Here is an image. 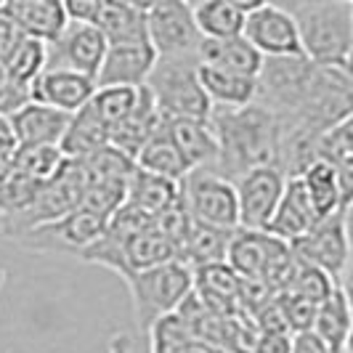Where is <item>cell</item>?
Masks as SVG:
<instances>
[{"label":"cell","mask_w":353,"mask_h":353,"mask_svg":"<svg viewBox=\"0 0 353 353\" xmlns=\"http://www.w3.org/2000/svg\"><path fill=\"white\" fill-rule=\"evenodd\" d=\"M194 295L221 316L242 314V279L229 263H210L194 268Z\"/></svg>","instance_id":"obj_20"},{"label":"cell","mask_w":353,"mask_h":353,"mask_svg":"<svg viewBox=\"0 0 353 353\" xmlns=\"http://www.w3.org/2000/svg\"><path fill=\"white\" fill-rule=\"evenodd\" d=\"M125 258H128V268H130V276H133V274L152 271V268H159V265L176 263L178 248L154 226V229L143 231L139 236L128 239V245H125ZM125 282H128V279H125Z\"/></svg>","instance_id":"obj_31"},{"label":"cell","mask_w":353,"mask_h":353,"mask_svg":"<svg viewBox=\"0 0 353 353\" xmlns=\"http://www.w3.org/2000/svg\"><path fill=\"white\" fill-rule=\"evenodd\" d=\"M231 236H234V231L229 229H215L208 223L192 221V226L178 248V263L189 265L192 271L210 263H226Z\"/></svg>","instance_id":"obj_24"},{"label":"cell","mask_w":353,"mask_h":353,"mask_svg":"<svg viewBox=\"0 0 353 353\" xmlns=\"http://www.w3.org/2000/svg\"><path fill=\"white\" fill-rule=\"evenodd\" d=\"M319 215L308 199V192L303 186L301 178H290L287 189L282 194V202L274 212V218L268 221L265 234H271L274 239H282L287 245H292L295 239H301L303 234L316 226Z\"/></svg>","instance_id":"obj_19"},{"label":"cell","mask_w":353,"mask_h":353,"mask_svg":"<svg viewBox=\"0 0 353 353\" xmlns=\"http://www.w3.org/2000/svg\"><path fill=\"white\" fill-rule=\"evenodd\" d=\"M146 32L157 59L199 56L202 32L196 30L194 8L181 0H162L146 6Z\"/></svg>","instance_id":"obj_8"},{"label":"cell","mask_w":353,"mask_h":353,"mask_svg":"<svg viewBox=\"0 0 353 353\" xmlns=\"http://www.w3.org/2000/svg\"><path fill=\"white\" fill-rule=\"evenodd\" d=\"M19 152V139L11 120L0 114V159H14Z\"/></svg>","instance_id":"obj_45"},{"label":"cell","mask_w":353,"mask_h":353,"mask_svg":"<svg viewBox=\"0 0 353 353\" xmlns=\"http://www.w3.org/2000/svg\"><path fill=\"white\" fill-rule=\"evenodd\" d=\"M21 40H24V35L19 32L17 24L6 14V3H3V8H0V64L8 61V56L17 51Z\"/></svg>","instance_id":"obj_42"},{"label":"cell","mask_w":353,"mask_h":353,"mask_svg":"<svg viewBox=\"0 0 353 353\" xmlns=\"http://www.w3.org/2000/svg\"><path fill=\"white\" fill-rule=\"evenodd\" d=\"M154 64H157V53L152 48V43L109 46L96 85L99 88H143Z\"/></svg>","instance_id":"obj_13"},{"label":"cell","mask_w":353,"mask_h":353,"mask_svg":"<svg viewBox=\"0 0 353 353\" xmlns=\"http://www.w3.org/2000/svg\"><path fill=\"white\" fill-rule=\"evenodd\" d=\"M165 128L192 170L212 168L218 162V141L210 120H168Z\"/></svg>","instance_id":"obj_25"},{"label":"cell","mask_w":353,"mask_h":353,"mask_svg":"<svg viewBox=\"0 0 353 353\" xmlns=\"http://www.w3.org/2000/svg\"><path fill=\"white\" fill-rule=\"evenodd\" d=\"M99 90L96 80H90L80 72L70 70H46L32 85V101L53 106L59 112L77 114Z\"/></svg>","instance_id":"obj_14"},{"label":"cell","mask_w":353,"mask_h":353,"mask_svg":"<svg viewBox=\"0 0 353 353\" xmlns=\"http://www.w3.org/2000/svg\"><path fill=\"white\" fill-rule=\"evenodd\" d=\"M64 154L59 146H40V149H19L14 165H17L19 173H24L27 178H32L37 183H46L51 181L59 168L64 165Z\"/></svg>","instance_id":"obj_38"},{"label":"cell","mask_w":353,"mask_h":353,"mask_svg":"<svg viewBox=\"0 0 353 353\" xmlns=\"http://www.w3.org/2000/svg\"><path fill=\"white\" fill-rule=\"evenodd\" d=\"M345 353H353V332H351V337H348V343H345Z\"/></svg>","instance_id":"obj_50"},{"label":"cell","mask_w":353,"mask_h":353,"mask_svg":"<svg viewBox=\"0 0 353 353\" xmlns=\"http://www.w3.org/2000/svg\"><path fill=\"white\" fill-rule=\"evenodd\" d=\"M194 21L196 30L205 40H231V37L245 35V21L255 3H242V0H205L196 3Z\"/></svg>","instance_id":"obj_22"},{"label":"cell","mask_w":353,"mask_h":353,"mask_svg":"<svg viewBox=\"0 0 353 353\" xmlns=\"http://www.w3.org/2000/svg\"><path fill=\"white\" fill-rule=\"evenodd\" d=\"M292 353H332V351L314 332H303V335H295V348H292Z\"/></svg>","instance_id":"obj_46"},{"label":"cell","mask_w":353,"mask_h":353,"mask_svg":"<svg viewBox=\"0 0 353 353\" xmlns=\"http://www.w3.org/2000/svg\"><path fill=\"white\" fill-rule=\"evenodd\" d=\"M199 83L208 93L212 109H242V106L255 104L258 99L255 77H242L218 67L199 64Z\"/></svg>","instance_id":"obj_23"},{"label":"cell","mask_w":353,"mask_h":353,"mask_svg":"<svg viewBox=\"0 0 353 353\" xmlns=\"http://www.w3.org/2000/svg\"><path fill=\"white\" fill-rule=\"evenodd\" d=\"M276 301L282 305L284 319H287V327L292 335H303V332H314V321H316V308L314 303L303 301L292 292H279Z\"/></svg>","instance_id":"obj_40"},{"label":"cell","mask_w":353,"mask_h":353,"mask_svg":"<svg viewBox=\"0 0 353 353\" xmlns=\"http://www.w3.org/2000/svg\"><path fill=\"white\" fill-rule=\"evenodd\" d=\"M199 61L208 64V67H218V70L258 80L265 59L250 46L245 37H231V40H202Z\"/></svg>","instance_id":"obj_26"},{"label":"cell","mask_w":353,"mask_h":353,"mask_svg":"<svg viewBox=\"0 0 353 353\" xmlns=\"http://www.w3.org/2000/svg\"><path fill=\"white\" fill-rule=\"evenodd\" d=\"M106 37L93 24L70 21L61 37L48 46V67L46 70H70L80 72L90 80L99 77L106 56Z\"/></svg>","instance_id":"obj_12"},{"label":"cell","mask_w":353,"mask_h":353,"mask_svg":"<svg viewBox=\"0 0 353 353\" xmlns=\"http://www.w3.org/2000/svg\"><path fill=\"white\" fill-rule=\"evenodd\" d=\"M139 90L141 88H99L90 99L93 112L101 117V123L114 130L117 125H123L130 112L136 109L139 101Z\"/></svg>","instance_id":"obj_35"},{"label":"cell","mask_w":353,"mask_h":353,"mask_svg":"<svg viewBox=\"0 0 353 353\" xmlns=\"http://www.w3.org/2000/svg\"><path fill=\"white\" fill-rule=\"evenodd\" d=\"M181 189L192 221L215 229H239V199L234 181L215 173L212 168H199L186 176Z\"/></svg>","instance_id":"obj_7"},{"label":"cell","mask_w":353,"mask_h":353,"mask_svg":"<svg viewBox=\"0 0 353 353\" xmlns=\"http://www.w3.org/2000/svg\"><path fill=\"white\" fill-rule=\"evenodd\" d=\"M337 287H340V284H337L330 274H324L321 268L298 263V268H295V274H292V279H290L284 292H292V295H298L303 301L314 303V305H321L327 298H332V292H335Z\"/></svg>","instance_id":"obj_37"},{"label":"cell","mask_w":353,"mask_h":353,"mask_svg":"<svg viewBox=\"0 0 353 353\" xmlns=\"http://www.w3.org/2000/svg\"><path fill=\"white\" fill-rule=\"evenodd\" d=\"M46 67H48V46L40 43V40L24 37L17 51L11 53L8 61L3 64V77L14 85L32 90L35 80L46 72Z\"/></svg>","instance_id":"obj_33"},{"label":"cell","mask_w":353,"mask_h":353,"mask_svg":"<svg viewBox=\"0 0 353 353\" xmlns=\"http://www.w3.org/2000/svg\"><path fill=\"white\" fill-rule=\"evenodd\" d=\"M109 139H112V130L101 123V117L93 112V106L88 101L77 114H72L67 136H64L59 149L67 159H83L109 146Z\"/></svg>","instance_id":"obj_28"},{"label":"cell","mask_w":353,"mask_h":353,"mask_svg":"<svg viewBox=\"0 0 353 353\" xmlns=\"http://www.w3.org/2000/svg\"><path fill=\"white\" fill-rule=\"evenodd\" d=\"M80 162L85 168L88 183H128L133 178V173H136V168H139L136 159L123 154L112 143L88 154V157H83Z\"/></svg>","instance_id":"obj_34"},{"label":"cell","mask_w":353,"mask_h":353,"mask_svg":"<svg viewBox=\"0 0 353 353\" xmlns=\"http://www.w3.org/2000/svg\"><path fill=\"white\" fill-rule=\"evenodd\" d=\"M292 348H295V335L265 332V335H258L252 353H292Z\"/></svg>","instance_id":"obj_44"},{"label":"cell","mask_w":353,"mask_h":353,"mask_svg":"<svg viewBox=\"0 0 353 353\" xmlns=\"http://www.w3.org/2000/svg\"><path fill=\"white\" fill-rule=\"evenodd\" d=\"M183 194L181 183H173L168 178H159L154 173H146L141 168H136L133 178L128 181V205L139 208V210L149 212V215H162L170 210Z\"/></svg>","instance_id":"obj_27"},{"label":"cell","mask_w":353,"mask_h":353,"mask_svg":"<svg viewBox=\"0 0 353 353\" xmlns=\"http://www.w3.org/2000/svg\"><path fill=\"white\" fill-rule=\"evenodd\" d=\"M210 128L218 141L215 173L239 181L258 168H279L282 125L258 101L242 109H212Z\"/></svg>","instance_id":"obj_1"},{"label":"cell","mask_w":353,"mask_h":353,"mask_svg":"<svg viewBox=\"0 0 353 353\" xmlns=\"http://www.w3.org/2000/svg\"><path fill=\"white\" fill-rule=\"evenodd\" d=\"M85 189H88V176H85L83 162L80 159H64L59 173L43 183V189L37 192V196L24 210L11 215V218H3V223H0L3 234L17 242L19 236H24L30 231L67 218L70 212L80 210Z\"/></svg>","instance_id":"obj_4"},{"label":"cell","mask_w":353,"mask_h":353,"mask_svg":"<svg viewBox=\"0 0 353 353\" xmlns=\"http://www.w3.org/2000/svg\"><path fill=\"white\" fill-rule=\"evenodd\" d=\"M8 120L17 130L19 149H40V146H61L72 123V114L30 101L19 112H14Z\"/></svg>","instance_id":"obj_15"},{"label":"cell","mask_w":353,"mask_h":353,"mask_svg":"<svg viewBox=\"0 0 353 353\" xmlns=\"http://www.w3.org/2000/svg\"><path fill=\"white\" fill-rule=\"evenodd\" d=\"M104 231L106 221L85 210H74L56 223L40 226V229L19 236L17 242L21 248L37 250V252H59V255H77L80 258L96 239H101Z\"/></svg>","instance_id":"obj_10"},{"label":"cell","mask_w":353,"mask_h":353,"mask_svg":"<svg viewBox=\"0 0 353 353\" xmlns=\"http://www.w3.org/2000/svg\"><path fill=\"white\" fill-rule=\"evenodd\" d=\"M337 181H340V210H353V157H343L335 162Z\"/></svg>","instance_id":"obj_43"},{"label":"cell","mask_w":353,"mask_h":353,"mask_svg":"<svg viewBox=\"0 0 353 353\" xmlns=\"http://www.w3.org/2000/svg\"><path fill=\"white\" fill-rule=\"evenodd\" d=\"M136 165H139L141 170H146V173L168 178V181H173V183H183L186 176L192 173V168L186 165L183 154L178 152V146L173 143V139H170L165 123H162V128L146 141V146H143L139 159H136Z\"/></svg>","instance_id":"obj_29"},{"label":"cell","mask_w":353,"mask_h":353,"mask_svg":"<svg viewBox=\"0 0 353 353\" xmlns=\"http://www.w3.org/2000/svg\"><path fill=\"white\" fill-rule=\"evenodd\" d=\"M245 40L263 59H295L303 56L301 30L295 17L274 3H255L245 21Z\"/></svg>","instance_id":"obj_9"},{"label":"cell","mask_w":353,"mask_h":353,"mask_svg":"<svg viewBox=\"0 0 353 353\" xmlns=\"http://www.w3.org/2000/svg\"><path fill=\"white\" fill-rule=\"evenodd\" d=\"M303 186L308 192V199L316 210L319 221L340 210V181H337V168L330 159H316L305 173L301 176Z\"/></svg>","instance_id":"obj_32"},{"label":"cell","mask_w":353,"mask_h":353,"mask_svg":"<svg viewBox=\"0 0 353 353\" xmlns=\"http://www.w3.org/2000/svg\"><path fill=\"white\" fill-rule=\"evenodd\" d=\"M6 14L11 17L21 35L40 40L46 46L56 43L70 24L67 8L59 0H8Z\"/></svg>","instance_id":"obj_17"},{"label":"cell","mask_w":353,"mask_h":353,"mask_svg":"<svg viewBox=\"0 0 353 353\" xmlns=\"http://www.w3.org/2000/svg\"><path fill=\"white\" fill-rule=\"evenodd\" d=\"M125 284L136 308V327L141 335H149L154 321L176 314L181 303L194 292V271L176 261L152 271L133 274Z\"/></svg>","instance_id":"obj_5"},{"label":"cell","mask_w":353,"mask_h":353,"mask_svg":"<svg viewBox=\"0 0 353 353\" xmlns=\"http://www.w3.org/2000/svg\"><path fill=\"white\" fill-rule=\"evenodd\" d=\"M162 123H165V120H162V114H159L157 104H154L149 88L143 85V88L139 90L136 109L130 112V117H128L123 125H117V128L112 130L109 143H112L114 149H120L123 154H128L130 159H139L146 141L162 128Z\"/></svg>","instance_id":"obj_21"},{"label":"cell","mask_w":353,"mask_h":353,"mask_svg":"<svg viewBox=\"0 0 353 353\" xmlns=\"http://www.w3.org/2000/svg\"><path fill=\"white\" fill-rule=\"evenodd\" d=\"M279 245H282V239H274L265 231L236 229L231 236L226 263L234 268V274L239 279L265 284V274L271 268V261H274Z\"/></svg>","instance_id":"obj_18"},{"label":"cell","mask_w":353,"mask_h":353,"mask_svg":"<svg viewBox=\"0 0 353 353\" xmlns=\"http://www.w3.org/2000/svg\"><path fill=\"white\" fill-rule=\"evenodd\" d=\"M125 199H128V183H88L80 210L109 223L112 215L125 205Z\"/></svg>","instance_id":"obj_39"},{"label":"cell","mask_w":353,"mask_h":353,"mask_svg":"<svg viewBox=\"0 0 353 353\" xmlns=\"http://www.w3.org/2000/svg\"><path fill=\"white\" fill-rule=\"evenodd\" d=\"M340 290H343V295H345V301H348L351 314H353V252H351L348 265H345V271H343V276H340Z\"/></svg>","instance_id":"obj_47"},{"label":"cell","mask_w":353,"mask_h":353,"mask_svg":"<svg viewBox=\"0 0 353 353\" xmlns=\"http://www.w3.org/2000/svg\"><path fill=\"white\" fill-rule=\"evenodd\" d=\"M189 353H226L221 345H212V343H205V340H194Z\"/></svg>","instance_id":"obj_49"},{"label":"cell","mask_w":353,"mask_h":353,"mask_svg":"<svg viewBox=\"0 0 353 353\" xmlns=\"http://www.w3.org/2000/svg\"><path fill=\"white\" fill-rule=\"evenodd\" d=\"M290 248H292V255L298 263L316 265L340 284V276H343L353 252L351 212L337 210L316 221V226L308 234H303L301 239H295Z\"/></svg>","instance_id":"obj_6"},{"label":"cell","mask_w":353,"mask_h":353,"mask_svg":"<svg viewBox=\"0 0 353 353\" xmlns=\"http://www.w3.org/2000/svg\"><path fill=\"white\" fill-rule=\"evenodd\" d=\"M146 6L133 0H99L93 27L106 37L109 46H139L149 43Z\"/></svg>","instance_id":"obj_16"},{"label":"cell","mask_w":353,"mask_h":353,"mask_svg":"<svg viewBox=\"0 0 353 353\" xmlns=\"http://www.w3.org/2000/svg\"><path fill=\"white\" fill-rule=\"evenodd\" d=\"M3 282H6V268H0V287H3Z\"/></svg>","instance_id":"obj_51"},{"label":"cell","mask_w":353,"mask_h":353,"mask_svg":"<svg viewBox=\"0 0 353 353\" xmlns=\"http://www.w3.org/2000/svg\"><path fill=\"white\" fill-rule=\"evenodd\" d=\"M301 30L303 56L319 67L348 70L353 56V3L305 0L284 3Z\"/></svg>","instance_id":"obj_2"},{"label":"cell","mask_w":353,"mask_h":353,"mask_svg":"<svg viewBox=\"0 0 353 353\" xmlns=\"http://www.w3.org/2000/svg\"><path fill=\"white\" fill-rule=\"evenodd\" d=\"M199 56L157 59L146 88L162 120H210L212 104L199 83Z\"/></svg>","instance_id":"obj_3"},{"label":"cell","mask_w":353,"mask_h":353,"mask_svg":"<svg viewBox=\"0 0 353 353\" xmlns=\"http://www.w3.org/2000/svg\"><path fill=\"white\" fill-rule=\"evenodd\" d=\"M343 157H353V114L332 128L321 141V159L337 162Z\"/></svg>","instance_id":"obj_41"},{"label":"cell","mask_w":353,"mask_h":353,"mask_svg":"<svg viewBox=\"0 0 353 353\" xmlns=\"http://www.w3.org/2000/svg\"><path fill=\"white\" fill-rule=\"evenodd\" d=\"M146 337H149V353H189L194 343V335L189 332L186 321L178 314L154 321Z\"/></svg>","instance_id":"obj_36"},{"label":"cell","mask_w":353,"mask_h":353,"mask_svg":"<svg viewBox=\"0 0 353 353\" xmlns=\"http://www.w3.org/2000/svg\"><path fill=\"white\" fill-rule=\"evenodd\" d=\"M353 332V314L351 305L345 301L343 290L337 287L332 298L321 303L316 308V321H314V335L330 348L332 353H345V343Z\"/></svg>","instance_id":"obj_30"},{"label":"cell","mask_w":353,"mask_h":353,"mask_svg":"<svg viewBox=\"0 0 353 353\" xmlns=\"http://www.w3.org/2000/svg\"><path fill=\"white\" fill-rule=\"evenodd\" d=\"M287 181L290 178L271 165V168H258L234 183L239 199V229L265 231L268 221L274 218L282 202Z\"/></svg>","instance_id":"obj_11"},{"label":"cell","mask_w":353,"mask_h":353,"mask_svg":"<svg viewBox=\"0 0 353 353\" xmlns=\"http://www.w3.org/2000/svg\"><path fill=\"white\" fill-rule=\"evenodd\" d=\"M106 353H130V337L125 335V332H114L112 340H109Z\"/></svg>","instance_id":"obj_48"}]
</instances>
